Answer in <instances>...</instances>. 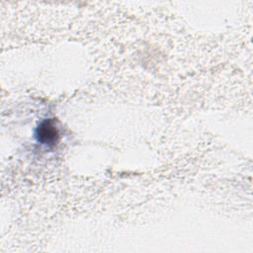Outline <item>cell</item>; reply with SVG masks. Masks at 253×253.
<instances>
[{"label": "cell", "mask_w": 253, "mask_h": 253, "mask_svg": "<svg viewBox=\"0 0 253 253\" xmlns=\"http://www.w3.org/2000/svg\"><path fill=\"white\" fill-rule=\"evenodd\" d=\"M36 136L39 142L45 145H54L59 138V131L54 120L42 121L37 127Z\"/></svg>", "instance_id": "6da1fadb"}]
</instances>
